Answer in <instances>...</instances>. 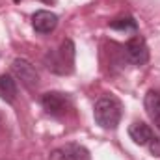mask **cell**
<instances>
[{"instance_id": "cell-8", "label": "cell", "mask_w": 160, "mask_h": 160, "mask_svg": "<svg viewBox=\"0 0 160 160\" xmlns=\"http://www.w3.org/2000/svg\"><path fill=\"white\" fill-rule=\"evenodd\" d=\"M128 136L136 145H147L153 138V128L143 121H134L128 127Z\"/></svg>"}, {"instance_id": "cell-2", "label": "cell", "mask_w": 160, "mask_h": 160, "mask_svg": "<svg viewBox=\"0 0 160 160\" xmlns=\"http://www.w3.org/2000/svg\"><path fill=\"white\" fill-rule=\"evenodd\" d=\"M45 63L56 75H69V73H73V67H75V43L71 39L62 41L60 48L47 52Z\"/></svg>"}, {"instance_id": "cell-6", "label": "cell", "mask_w": 160, "mask_h": 160, "mask_svg": "<svg viewBox=\"0 0 160 160\" xmlns=\"http://www.w3.org/2000/svg\"><path fill=\"white\" fill-rule=\"evenodd\" d=\"M48 160H89V151L80 143H65L52 149Z\"/></svg>"}, {"instance_id": "cell-5", "label": "cell", "mask_w": 160, "mask_h": 160, "mask_svg": "<svg viewBox=\"0 0 160 160\" xmlns=\"http://www.w3.org/2000/svg\"><path fill=\"white\" fill-rule=\"evenodd\" d=\"M125 54L130 63L134 65H143L149 62V47L142 36H134L127 41L125 45Z\"/></svg>"}, {"instance_id": "cell-7", "label": "cell", "mask_w": 160, "mask_h": 160, "mask_svg": "<svg viewBox=\"0 0 160 160\" xmlns=\"http://www.w3.org/2000/svg\"><path fill=\"white\" fill-rule=\"evenodd\" d=\"M32 26L38 34H50L58 26V15L47 9H39L32 15Z\"/></svg>"}, {"instance_id": "cell-1", "label": "cell", "mask_w": 160, "mask_h": 160, "mask_svg": "<svg viewBox=\"0 0 160 160\" xmlns=\"http://www.w3.org/2000/svg\"><path fill=\"white\" fill-rule=\"evenodd\" d=\"M93 118L95 123L104 128V130H114L119 125L123 118V104L121 101L112 95V93H104L97 99L95 106H93Z\"/></svg>"}, {"instance_id": "cell-4", "label": "cell", "mask_w": 160, "mask_h": 160, "mask_svg": "<svg viewBox=\"0 0 160 160\" xmlns=\"http://www.w3.org/2000/svg\"><path fill=\"white\" fill-rule=\"evenodd\" d=\"M11 73L17 77V80H21V84L26 89H36L39 84V73L36 71V67L24 60V58H15L11 63Z\"/></svg>"}, {"instance_id": "cell-11", "label": "cell", "mask_w": 160, "mask_h": 160, "mask_svg": "<svg viewBox=\"0 0 160 160\" xmlns=\"http://www.w3.org/2000/svg\"><path fill=\"white\" fill-rule=\"evenodd\" d=\"M110 28L112 30H118V32H125V34H136L138 32V22L134 21V17H118L110 22Z\"/></svg>"}, {"instance_id": "cell-12", "label": "cell", "mask_w": 160, "mask_h": 160, "mask_svg": "<svg viewBox=\"0 0 160 160\" xmlns=\"http://www.w3.org/2000/svg\"><path fill=\"white\" fill-rule=\"evenodd\" d=\"M147 145H149V149H151V153L155 157H160V136H155L153 134V138H151V142Z\"/></svg>"}, {"instance_id": "cell-10", "label": "cell", "mask_w": 160, "mask_h": 160, "mask_svg": "<svg viewBox=\"0 0 160 160\" xmlns=\"http://www.w3.org/2000/svg\"><path fill=\"white\" fill-rule=\"evenodd\" d=\"M0 99L8 104H13L17 101V82L11 75H0Z\"/></svg>"}, {"instance_id": "cell-9", "label": "cell", "mask_w": 160, "mask_h": 160, "mask_svg": "<svg viewBox=\"0 0 160 160\" xmlns=\"http://www.w3.org/2000/svg\"><path fill=\"white\" fill-rule=\"evenodd\" d=\"M143 106H145V112L149 116V119L157 125V128L160 130V91H147L145 99H143Z\"/></svg>"}, {"instance_id": "cell-3", "label": "cell", "mask_w": 160, "mask_h": 160, "mask_svg": "<svg viewBox=\"0 0 160 160\" xmlns=\"http://www.w3.org/2000/svg\"><path fill=\"white\" fill-rule=\"evenodd\" d=\"M41 106L43 110L52 116V118H62L65 116L71 106H73V101L67 93H62V91H47L41 95Z\"/></svg>"}, {"instance_id": "cell-13", "label": "cell", "mask_w": 160, "mask_h": 160, "mask_svg": "<svg viewBox=\"0 0 160 160\" xmlns=\"http://www.w3.org/2000/svg\"><path fill=\"white\" fill-rule=\"evenodd\" d=\"M13 2H15V4H19V2H22V0H13Z\"/></svg>"}]
</instances>
